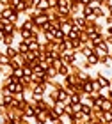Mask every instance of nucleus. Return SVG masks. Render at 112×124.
Returning a JSON list of instances; mask_svg holds the SVG:
<instances>
[{
  "mask_svg": "<svg viewBox=\"0 0 112 124\" xmlns=\"http://www.w3.org/2000/svg\"><path fill=\"white\" fill-rule=\"evenodd\" d=\"M60 60H62L64 64H68V66L77 64V62H78V52H73V50H66V52L60 55Z\"/></svg>",
  "mask_w": 112,
  "mask_h": 124,
  "instance_id": "obj_1",
  "label": "nucleus"
},
{
  "mask_svg": "<svg viewBox=\"0 0 112 124\" xmlns=\"http://www.w3.org/2000/svg\"><path fill=\"white\" fill-rule=\"evenodd\" d=\"M94 78L98 80L100 87H102V91H107V89H110V78H109V76H105L102 71L96 73V76H94Z\"/></svg>",
  "mask_w": 112,
  "mask_h": 124,
  "instance_id": "obj_2",
  "label": "nucleus"
},
{
  "mask_svg": "<svg viewBox=\"0 0 112 124\" xmlns=\"http://www.w3.org/2000/svg\"><path fill=\"white\" fill-rule=\"evenodd\" d=\"M13 13H14V11H13V7H9V5L0 7V21H2V23L9 21V18H11V14H13Z\"/></svg>",
  "mask_w": 112,
  "mask_h": 124,
  "instance_id": "obj_3",
  "label": "nucleus"
},
{
  "mask_svg": "<svg viewBox=\"0 0 112 124\" xmlns=\"http://www.w3.org/2000/svg\"><path fill=\"white\" fill-rule=\"evenodd\" d=\"M71 21H73V27H77V29H80V30L86 29V18H84V16L77 14V16L71 18Z\"/></svg>",
  "mask_w": 112,
  "mask_h": 124,
  "instance_id": "obj_4",
  "label": "nucleus"
},
{
  "mask_svg": "<svg viewBox=\"0 0 112 124\" xmlns=\"http://www.w3.org/2000/svg\"><path fill=\"white\" fill-rule=\"evenodd\" d=\"M80 16H84V18H86V20L93 18V4L82 5V9H80Z\"/></svg>",
  "mask_w": 112,
  "mask_h": 124,
  "instance_id": "obj_5",
  "label": "nucleus"
},
{
  "mask_svg": "<svg viewBox=\"0 0 112 124\" xmlns=\"http://www.w3.org/2000/svg\"><path fill=\"white\" fill-rule=\"evenodd\" d=\"M68 98H69V92L66 89H59L57 91V101H62V103H68Z\"/></svg>",
  "mask_w": 112,
  "mask_h": 124,
  "instance_id": "obj_6",
  "label": "nucleus"
},
{
  "mask_svg": "<svg viewBox=\"0 0 112 124\" xmlns=\"http://www.w3.org/2000/svg\"><path fill=\"white\" fill-rule=\"evenodd\" d=\"M86 60H87V64L91 66V67H96L98 64H100V57L96 53H91V55H87L86 57Z\"/></svg>",
  "mask_w": 112,
  "mask_h": 124,
  "instance_id": "obj_7",
  "label": "nucleus"
},
{
  "mask_svg": "<svg viewBox=\"0 0 112 124\" xmlns=\"http://www.w3.org/2000/svg\"><path fill=\"white\" fill-rule=\"evenodd\" d=\"M20 29H27V30H32L36 27V23H34V20L32 18H25L23 21H21V25H18Z\"/></svg>",
  "mask_w": 112,
  "mask_h": 124,
  "instance_id": "obj_8",
  "label": "nucleus"
},
{
  "mask_svg": "<svg viewBox=\"0 0 112 124\" xmlns=\"http://www.w3.org/2000/svg\"><path fill=\"white\" fill-rule=\"evenodd\" d=\"M16 48H18L20 53H27L29 52V43H27L25 39H20V41L16 43Z\"/></svg>",
  "mask_w": 112,
  "mask_h": 124,
  "instance_id": "obj_9",
  "label": "nucleus"
},
{
  "mask_svg": "<svg viewBox=\"0 0 112 124\" xmlns=\"http://www.w3.org/2000/svg\"><path fill=\"white\" fill-rule=\"evenodd\" d=\"M14 36H13V34H4V36H2V43H0V44H4V46H9V44H14Z\"/></svg>",
  "mask_w": 112,
  "mask_h": 124,
  "instance_id": "obj_10",
  "label": "nucleus"
},
{
  "mask_svg": "<svg viewBox=\"0 0 112 124\" xmlns=\"http://www.w3.org/2000/svg\"><path fill=\"white\" fill-rule=\"evenodd\" d=\"M46 21H50L48 18H46V14L44 13H41V14H37V16H34V23L37 25V27H41V25H44Z\"/></svg>",
  "mask_w": 112,
  "mask_h": 124,
  "instance_id": "obj_11",
  "label": "nucleus"
},
{
  "mask_svg": "<svg viewBox=\"0 0 112 124\" xmlns=\"http://www.w3.org/2000/svg\"><path fill=\"white\" fill-rule=\"evenodd\" d=\"M46 117H48V122H53V121H57L60 115H59L53 108H48V110H46Z\"/></svg>",
  "mask_w": 112,
  "mask_h": 124,
  "instance_id": "obj_12",
  "label": "nucleus"
},
{
  "mask_svg": "<svg viewBox=\"0 0 112 124\" xmlns=\"http://www.w3.org/2000/svg\"><path fill=\"white\" fill-rule=\"evenodd\" d=\"M100 108H102V112H110L112 110V101L109 98H105L102 101V105H100Z\"/></svg>",
  "mask_w": 112,
  "mask_h": 124,
  "instance_id": "obj_13",
  "label": "nucleus"
},
{
  "mask_svg": "<svg viewBox=\"0 0 112 124\" xmlns=\"http://www.w3.org/2000/svg\"><path fill=\"white\" fill-rule=\"evenodd\" d=\"M78 36H80V29H77V27H71V30L66 34L68 39H78Z\"/></svg>",
  "mask_w": 112,
  "mask_h": 124,
  "instance_id": "obj_14",
  "label": "nucleus"
},
{
  "mask_svg": "<svg viewBox=\"0 0 112 124\" xmlns=\"http://www.w3.org/2000/svg\"><path fill=\"white\" fill-rule=\"evenodd\" d=\"M100 121H102L103 124H110V122H112V114H110V112H103Z\"/></svg>",
  "mask_w": 112,
  "mask_h": 124,
  "instance_id": "obj_15",
  "label": "nucleus"
},
{
  "mask_svg": "<svg viewBox=\"0 0 112 124\" xmlns=\"http://www.w3.org/2000/svg\"><path fill=\"white\" fill-rule=\"evenodd\" d=\"M80 46H82V41H80V39H71V50H73V52H78Z\"/></svg>",
  "mask_w": 112,
  "mask_h": 124,
  "instance_id": "obj_16",
  "label": "nucleus"
},
{
  "mask_svg": "<svg viewBox=\"0 0 112 124\" xmlns=\"http://www.w3.org/2000/svg\"><path fill=\"white\" fill-rule=\"evenodd\" d=\"M64 37H66V34H64L62 30H60V29L55 30V34H53V39H55V41H62Z\"/></svg>",
  "mask_w": 112,
  "mask_h": 124,
  "instance_id": "obj_17",
  "label": "nucleus"
},
{
  "mask_svg": "<svg viewBox=\"0 0 112 124\" xmlns=\"http://www.w3.org/2000/svg\"><path fill=\"white\" fill-rule=\"evenodd\" d=\"M91 87H93V92H102V87H100V83H98L96 78L91 80Z\"/></svg>",
  "mask_w": 112,
  "mask_h": 124,
  "instance_id": "obj_18",
  "label": "nucleus"
},
{
  "mask_svg": "<svg viewBox=\"0 0 112 124\" xmlns=\"http://www.w3.org/2000/svg\"><path fill=\"white\" fill-rule=\"evenodd\" d=\"M82 114H86V115H91V112H93V106L91 105H87V103H82Z\"/></svg>",
  "mask_w": 112,
  "mask_h": 124,
  "instance_id": "obj_19",
  "label": "nucleus"
},
{
  "mask_svg": "<svg viewBox=\"0 0 112 124\" xmlns=\"http://www.w3.org/2000/svg\"><path fill=\"white\" fill-rule=\"evenodd\" d=\"M18 20H20V14H18V13H16V11H14V13L11 14L9 21H11V23H14V25H18Z\"/></svg>",
  "mask_w": 112,
  "mask_h": 124,
  "instance_id": "obj_20",
  "label": "nucleus"
},
{
  "mask_svg": "<svg viewBox=\"0 0 112 124\" xmlns=\"http://www.w3.org/2000/svg\"><path fill=\"white\" fill-rule=\"evenodd\" d=\"M69 105H71V108H73V112H75V114L82 110V101H80V103H69Z\"/></svg>",
  "mask_w": 112,
  "mask_h": 124,
  "instance_id": "obj_21",
  "label": "nucleus"
},
{
  "mask_svg": "<svg viewBox=\"0 0 112 124\" xmlns=\"http://www.w3.org/2000/svg\"><path fill=\"white\" fill-rule=\"evenodd\" d=\"M48 2V7H57V0H46Z\"/></svg>",
  "mask_w": 112,
  "mask_h": 124,
  "instance_id": "obj_22",
  "label": "nucleus"
},
{
  "mask_svg": "<svg viewBox=\"0 0 112 124\" xmlns=\"http://www.w3.org/2000/svg\"><path fill=\"white\" fill-rule=\"evenodd\" d=\"M107 36H112V25H109V29H107V32L103 34V37H107Z\"/></svg>",
  "mask_w": 112,
  "mask_h": 124,
  "instance_id": "obj_23",
  "label": "nucleus"
},
{
  "mask_svg": "<svg viewBox=\"0 0 112 124\" xmlns=\"http://www.w3.org/2000/svg\"><path fill=\"white\" fill-rule=\"evenodd\" d=\"M93 2H94V0H80L82 5H87V4H93Z\"/></svg>",
  "mask_w": 112,
  "mask_h": 124,
  "instance_id": "obj_24",
  "label": "nucleus"
},
{
  "mask_svg": "<svg viewBox=\"0 0 112 124\" xmlns=\"http://www.w3.org/2000/svg\"><path fill=\"white\" fill-rule=\"evenodd\" d=\"M107 98L112 101V87H110V89H107Z\"/></svg>",
  "mask_w": 112,
  "mask_h": 124,
  "instance_id": "obj_25",
  "label": "nucleus"
},
{
  "mask_svg": "<svg viewBox=\"0 0 112 124\" xmlns=\"http://www.w3.org/2000/svg\"><path fill=\"white\" fill-rule=\"evenodd\" d=\"M52 124H66V122H64V121H62V119H60V117H59V119H57V121H53Z\"/></svg>",
  "mask_w": 112,
  "mask_h": 124,
  "instance_id": "obj_26",
  "label": "nucleus"
},
{
  "mask_svg": "<svg viewBox=\"0 0 112 124\" xmlns=\"http://www.w3.org/2000/svg\"><path fill=\"white\" fill-rule=\"evenodd\" d=\"M94 2H96V4H98V5H102V4H103V2H105V0H94Z\"/></svg>",
  "mask_w": 112,
  "mask_h": 124,
  "instance_id": "obj_27",
  "label": "nucleus"
},
{
  "mask_svg": "<svg viewBox=\"0 0 112 124\" xmlns=\"http://www.w3.org/2000/svg\"><path fill=\"white\" fill-rule=\"evenodd\" d=\"M110 87H112V78H110Z\"/></svg>",
  "mask_w": 112,
  "mask_h": 124,
  "instance_id": "obj_28",
  "label": "nucleus"
},
{
  "mask_svg": "<svg viewBox=\"0 0 112 124\" xmlns=\"http://www.w3.org/2000/svg\"><path fill=\"white\" fill-rule=\"evenodd\" d=\"M110 114H112V110H110Z\"/></svg>",
  "mask_w": 112,
  "mask_h": 124,
  "instance_id": "obj_29",
  "label": "nucleus"
}]
</instances>
